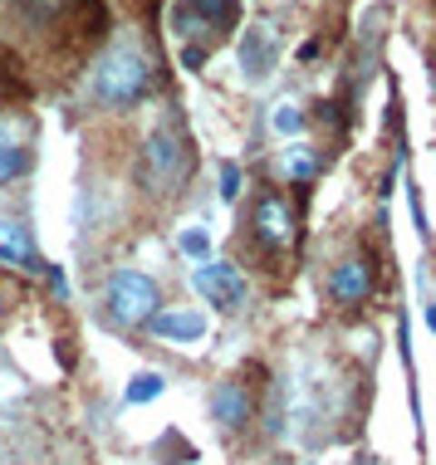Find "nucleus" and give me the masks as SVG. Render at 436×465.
<instances>
[{"instance_id":"nucleus-7","label":"nucleus","mask_w":436,"mask_h":465,"mask_svg":"<svg viewBox=\"0 0 436 465\" xmlns=\"http://www.w3.org/2000/svg\"><path fill=\"white\" fill-rule=\"evenodd\" d=\"M0 265H15L25 274H49V265L40 260V250H35L30 231L20 221H0Z\"/></svg>"},{"instance_id":"nucleus-15","label":"nucleus","mask_w":436,"mask_h":465,"mask_svg":"<svg viewBox=\"0 0 436 465\" xmlns=\"http://www.w3.org/2000/svg\"><path fill=\"white\" fill-rule=\"evenodd\" d=\"M162 387H167V377H162V372H138V377L128 382V407H143V401H153Z\"/></svg>"},{"instance_id":"nucleus-16","label":"nucleus","mask_w":436,"mask_h":465,"mask_svg":"<svg viewBox=\"0 0 436 465\" xmlns=\"http://www.w3.org/2000/svg\"><path fill=\"white\" fill-rule=\"evenodd\" d=\"M270 123H275L280 137H299V128H304V113H299L294 104H280L275 113H270Z\"/></svg>"},{"instance_id":"nucleus-12","label":"nucleus","mask_w":436,"mask_h":465,"mask_svg":"<svg viewBox=\"0 0 436 465\" xmlns=\"http://www.w3.org/2000/svg\"><path fill=\"white\" fill-rule=\"evenodd\" d=\"M211 411H216V421L226 426V431H235V426L251 421V397H245L241 382H221L216 392H211Z\"/></svg>"},{"instance_id":"nucleus-8","label":"nucleus","mask_w":436,"mask_h":465,"mask_svg":"<svg viewBox=\"0 0 436 465\" xmlns=\"http://www.w3.org/2000/svg\"><path fill=\"white\" fill-rule=\"evenodd\" d=\"M241 69H245V79L251 84H265L270 74H275V40H270L265 30H245V40H241Z\"/></svg>"},{"instance_id":"nucleus-18","label":"nucleus","mask_w":436,"mask_h":465,"mask_svg":"<svg viewBox=\"0 0 436 465\" xmlns=\"http://www.w3.org/2000/svg\"><path fill=\"white\" fill-rule=\"evenodd\" d=\"M235 192H241V167H235V162H226V167H221V196L235 201Z\"/></svg>"},{"instance_id":"nucleus-4","label":"nucleus","mask_w":436,"mask_h":465,"mask_svg":"<svg viewBox=\"0 0 436 465\" xmlns=\"http://www.w3.org/2000/svg\"><path fill=\"white\" fill-rule=\"evenodd\" d=\"M235 15H241L235 0H177V5H172V30H177L182 40H192V35H211V40H216L221 30L235 25Z\"/></svg>"},{"instance_id":"nucleus-10","label":"nucleus","mask_w":436,"mask_h":465,"mask_svg":"<svg viewBox=\"0 0 436 465\" xmlns=\"http://www.w3.org/2000/svg\"><path fill=\"white\" fill-rule=\"evenodd\" d=\"M25 167H30V137H25L20 123L0 118V186L10 177H20Z\"/></svg>"},{"instance_id":"nucleus-14","label":"nucleus","mask_w":436,"mask_h":465,"mask_svg":"<svg viewBox=\"0 0 436 465\" xmlns=\"http://www.w3.org/2000/svg\"><path fill=\"white\" fill-rule=\"evenodd\" d=\"M177 250L186 260H196V265H202V260H211V235L202 231V225H186V231L177 235Z\"/></svg>"},{"instance_id":"nucleus-6","label":"nucleus","mask_w":436,"mask_h":465,"mask_svg":"<svg viewBox=\"0 0 436 465\" xmlns=\"http://www.w3.org/2000/svg\"><path fill=\"white\" fill-rule=\"evenodd\" d=\"M251 225H255V235L270 250H284V245L294 241V216H290V206H284V196H260Z\"/></svg>"},{"instance_id":"nucleus-9","label":"nucleus","mask_w":436,"mask_h":465,"mask_svg":"<svg viewBox=\"0 0 436 465\" xmlns=\"http://www.w3.org/2000/svg\"><path fill=\"white\" fill-rule=\"evenodd\" d=\"M147 329H153L157 338H167V343H196V338L206 333V313H196V309H167V313H157Z\"/></svg>"},{"instance_id":"nucleus-1","label":"nucleus","mask_w":436,"mask_h":465,"mask_svg":"<svg viewBox=\"0 0 436 465\" xmlns=\"http://www.w3.org/2000/svg\"><path fill=\"white\" fill-rule=\"evenodd\" d=\"M147 79H153V69H147L143 49L138 45H114L94 69V98L108 108H128L147 94Z\"/></svg>"},{"instance_id":"nucleus-2","label":"nucleus","mask_w":436,"mask_h":465,"mask_svg":"<svg viewBox=\"0 0 436 465\" xmlns=\"http://www.w3.org/2000/svg\"><path fill=\"white\" fill-rule=\"evenodd\" d=\"M108 313H114L118 323H128V329H143V323H153L162 313V294L157 284L147 280L143 270H114V280H108Z\"/></svg>"},{"instance_id":"nucleus-13","label":"nucleus","mask_w":436,"mask_h":465,"mask_svg":"<svg viewBox=\"0 0 436 465\" xmlns=\"http://www.w3.org/2000/svg\"><path fill=\"white\" fill-rule=\"evenodd\" d=\"M280 172H284L290 182H314V177H319V157H314V147L299 143V137H294V143H284Z\"/></svg>"},{"instance_id":"nucleus-17","label":"nucleus","mask_w":436,"mask_h":465,"mask_svg":"<svg viewBox=\"0 0 436 465\" xmlns=\"http://www.w3.org/2000/svg\"><path fill=\"white\" fill-rule=\"evenodd\" d=\"M69 5H74V0H25V15H30L35 25H49L54 15H64Z\"/></svg>"},{"instance_id":"nucleus-3","label":"nucleus","mask_w":436,"mask_h":465,"mask_svg":"<svg viewBox=\"0 0 436 465\" xmlns=\"http://www.w3.org/2000/svg\"><path fill=\"white\" fill-rule=\"evenodd\" d=\"M192 284H196V294L221 313H235L245 304V274L235 270L231 260H202V265L192 270Z\"/></svg>"},{"instance_id":"nucleus-11","label":"nucleus","mask_w":436,"mask_h":465,"mask_svg":"<svg viewBox=\"0 0 436 465\" xmlns=\"http://www.w3.org/2000/svg\"><path fill=\"white\" fill-rule=\"evenodd\" d=\"M368 289H372L368 260H343V265H333V274H329V294L339 299V304H358Z\"/></svg>"},{"instance_id":"nucleus-5","label":"nucleus","mask_w":436,"mask_h":465,"mask_svg":"<svg viewBox=\"0 0 436 465\" xmlns=\"http://www.w3.org/2000/svg\"><path fill=\"white\" fill-rule=\"evenodd\" d=\"M143 177L153 192H177L186 182V147L172 133H153L147 137V157H143Z\"/></svg>"}]
</instances>
